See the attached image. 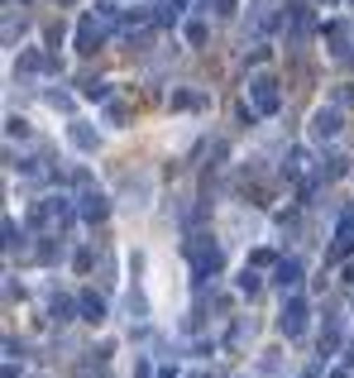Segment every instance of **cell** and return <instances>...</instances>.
<instances>
[{
    "mask_svg": "<svg viewBox=\"0 0 354 378\" xmlns=\"http://www.w3.org/2000/svg\"><path fill=\"white\" fill-rule=\"evenodd\" d=\"M67 135H72V144H77L82 154H91V149H96V130H86V125H72Z\"/></svg>",
    "mask_w": 354,
    "mask_h": 378,
    "instance_id": "obj_9",
    "label": "cell"
},
{
    "mask_svg": "<svg viewBox=\"0 0 354 378\" xmlns=\"http://www.w3.org/2000/svg\"><path fill=\"white\" fill-rule=\"evenodd\" d=\"M191 378H206V374H191Z\"/></svg>",
    "mask_w": 354,
    "mask_h": 378,
    "instance_id": "obj_16",
    "label": "cell"
},
{
    "mask_svg": "<svg viewBox=\"0 0 354 378\" xmlns=\"http://www.w3.org/2000/svg\"><path fill=\"white\" fill-rule=\"evenodd\" d=\"M249 101H254L259 115H278L282 91H278V81H273V77H254V81H249Z\"/></svg>",
    "mask_w": 354,
    "mask_h": 378,
    "instance_id": "obj_1",
    "label": "cell"
},
{
    "mask_svg": "<svg viewBox=\"0 0 354 378\" xmlns=\"http://www.w3.org/2000/svg\"><path fill=\"white\" fill-rule=\"evenodd\" d=\"M77 306H82V321H106V297H96V292H82L77 297Z\"/></svg>",
    "mask_w": 354,
    "mask_h": 378,
    "instance_id": "obj_6",
    "label": "cell"
},
{
    "mask_svg": "<svg viewBox=\"0 0 354 378\" xmlns=\"http://www.w3.org/2000/svg\"><path fill=\"white\" fill-rule=\"evenodd\" d=\"M77 211H82L86 220H106V211H110V206H106V196H101V191H86L82 201H77Z\"/></svg>",
    "mask_w": 354,
    "mask_h": 378,
    "instance_id": "obj_7",
    "label": "cell"
},
{
    "mask_svg": "<svg viewBox=\"0 0 354 378\" xmlns=\"http://www.w3.org/2000/svg\"><path fill=\"white\" fill-rule=\"evenodd\" d=\"M48 311H53V321H57V325L72 321V302H67V297H53V306H48Z\"/></svg>",
    "mask_w": 354,
    "mask_h": 378,
    "instance_id": "obj_11",
    "label": "cell"
},
{
    "mask_svg": "<svg viewBox=\"0 0 354 378\" xmlns=\"http://www.w3.org/2000/svg\"><path fill=\"white\" fill-rule=\"evenodd\" d=\"M135 378H149V364H144V359H139V369H135Z\"/></svg>",
    "mask_w": 354,
    "mask_h": 378,
    "instance_id": "obj_14",
    "label": "cell"
},
{
    "mask_svg": "<svg viewBox=\"0 0 354 378\" xmlns=\"http://www.w3.org/2000/svg\"><path fill=\"white\" fill-rule=\"evenodd\" d=\"M182 5H187V0H163V5H158V25H172V20H182Z\"/></svg>",
    "mask_w": 354,
    "mask_h": 378,
    "instance_id": "obj_10",
    "label": "cell"
},
{
    "mask_svg": "<svg viewBox=\"0 0 354 378\" xmlns=\"http://www.w3.org/2000/svg\"><path fill=\"white\" fill-rule=\"evenodd\" d=\"M187 254H191V269H196V278H216V273H220V249H216L211 240H191Z\"/></svg>",
    "mask_w": 354,
    "mask_h": 378,
    "instance_id": "obj_2",
    "label": "cell"
},
{
    "mask_svg": "<svg viewBox=\"0 0 354 378\" xmlns=\"http://www.w3.org/2000/svg\"><path fill=\"white\" fill-rule=\"evenodd\" d=\"M106 96H110L106 81H86V101H106Z\"/></svg>",
    "mask_w": 354,
    "mask_h": 378,
    "instance_id": "obj_13",
    "label": "cell"
},
{
    "mask_svg": "<svg viewBox=\"0 0 354 378\" xmlns=\"http://www.w3.org/2000/svg\"><path fill=\"white\" fill-rule=\"evenodd\" d=\"M301 283V264L297 259H282V264H278V288H297Z\"/></svg>",
    "mask_w": 354,
    "mask_h": 378,
    "instance_id": "obj_8",
    "label": "cell"
},
{
    "mask_svg": "<svg viewBox=\"0 0 354 378\" xmlns=\"http://www.w3.org/2000/svg\"><path fill=\"white\" fill-rule=\"evenodd\" d=\"M101 34H106V20H101V25H96V15H91V20H82V34H77V48H82V53H91V48L101 43Z\"/></svg>",
    "mask_w": 354,
    "mask_h": 378,
    "instance_id": "obj_5",
    "label": "cell"
},
{
    "mask_svg": "<svg viewBox=\"0 0 354 378\" xmlns=\"http://www.w3.org/2000/svg\"><path fill=\"white\" fill-rule=\"evenodd\" d=\"M259 288H264V283H259V273H254V269H245V278H240V292H245V297H254Z\"/></svg>",
    "mask_w": 354,
    "mask_h": 378,
    "instance_id": "obj_12",
    "label": "cell"
},
{
    "mask_svg": "<svg viewBox=\"0 0 354 378\" xmlns=\"http://www.w3.org/2000/svg\"><path fill=\"white\" fill-rule=\"evenodd\" d=\"M311 135L316 139L340 135V110H316V115H311Z\"/></svg>",
    "mask_w": 354,
    "mask_h": 378,
    "instance_id": "obj_4",
    "label": "cell"
},
{
    "mask_svg": "<svg viewBox=\"0 0 354 378\" xmlns=\"http://www.w3.org/2000/svg\"><path fill=\"white\" fill-rule=\"evenodd\" d=\"M301 378H321V374H316V369H306V374H301Z\"/></svg>",
    "mask_w": 354,
    "mask_h": 378,
    "instance_id": "obj_15",
    "label": "cell"
},
{
    "mask_svg": "<svg viewBox=\"0 0 354 378\" xmlns=\"http://www.w3.org/2000/svg\"><path fill=\"white\" fill-rule=\"evenodd\" d=\"M278 330H282L287 340H297L301 330H306V302H301V297L282 302V311H278Z\"/></svg>",
    "mask_w": 354,
    "mask_h": 378,
    "instance_id": "obj_3",
    "label": "cell"
}]
</instances>
